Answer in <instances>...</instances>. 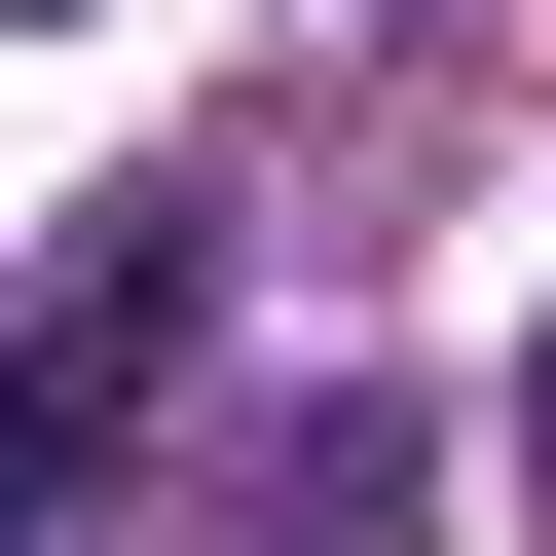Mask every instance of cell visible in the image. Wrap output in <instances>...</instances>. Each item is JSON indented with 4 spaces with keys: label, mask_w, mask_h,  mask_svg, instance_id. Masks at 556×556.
I'll return each mask as SVG.
<instances>
[{
    "label": "cell",
    "mask_w": 556,
    "mask_h": 556,
    "mask_svg": "<svg viewBox=\"0 0 556 556\" xmlns=\"http://www.w3.org/2000/svg\"><path fill=\"white\" fill-rule=\"evenodd\" d=\"M519 482H556V334H519Z\"/></svg>",
    "instance_id": "obj_2"
},
{
    "label": "cell",
    "mask_w": 556,
    "mask_h": 556,
    "mask_svg": "<svg viewBox=\"0 0 556 556\" xmlns=\"http://www.w3.org/2000/svg\"><path fill=\"white\" fill-rule=\"evenodd\" d=\"M149 334H186V223H112L75 298L0 334V519H38V482H112V408H149Z\"/></svg>",
    "instance_id": "obj_1"
}]
</instances>
